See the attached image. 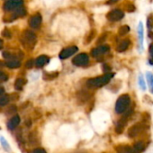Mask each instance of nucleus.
Returning a JSON list of instances; mask_svg holds the SVG:
<instances>
[{"mask_svg":"<svg viewBox=\"0 0 153 153\" xmlns=\"http://www.w3.org/2000/svg\"><path fill=\"white\" fill-rule=\"evenodd\" d=\"M113 76H114V73L108 72L104 76H97V78L88 79L87 82V85L90 88H101V87L106 85L107 83H109V81L113 79Z\"/></svg>","mask_w":153,"mask_h":153,"instance_id":"obj_1","label":"nucleus"},{"mask_svg":"<svg viewBox=\"0 0 153 153\" xmlns=\"http://www.w3.org/2000/svg\"><path fill=\"white\" fill-rule=\"evenodd\" d=\"M131 104V97L128 95H123L121 96L115 104V112L117 114H123L126 112L129 105Z\"/></svg>","mask_w":153,"mask_h":153,"instance_id":"obj_2","label":"nucleus"},{"mask_svg":"<svg viewBox=\"0 0 153 153\" xmlns=\"http://www.w3.org/2000/svg\"><path fill=\"white\" fill-rule=\"evenodd\" d=\"M37 37L35 33L32 31H25L22 35V42L24 45L27 48H33L36 43Z\"/></svg>","mask_w":153,"mask_h":153,"instance_id":"obj_3","label":"nucleus"},{"mask_svg":"<svg viewBox=\"0 0 153 153\" xmlns=\"http://www.w3.org/2000/svg\"><path fill=\"white\" fill-rule=\"evenodd\" d=\"M147 126L145 123H137L135 124H133L131 127L129 128L128 130V136L130 138H135L139 135H140L145 130H146Z\"/></svg>","mask_w":153,"mask_h":153,"instance_id":"obj_4","label":"nucleus"},{"mask_svg":"<svg viewBox=\"0 0 153 153\" xmlns=\"http://www.w3.org/2000/svg\"><path fill=\"white\" fill-rule=\"evenodd\" d=\"M89 62V57L87 53H80L73 58L72 63L76 67H84L87 66Z\"/></svg>","mask_w":153,"mask_h":153,"instance_id":"obj_5","label":"nucleus"},{"mask_svg":"<svg viewBox=\"0 0 153 153\" xmlns=\"http://www.w3.org/2000/svg\"><path fill=\"white\" fill-rule=\"evenodd\" d=\"M132 114V110H129L118 122H117V123H116V126H115V131H116V133H118V134H121L123 131V130H124V128H125V126H126V124H127V123H128V118H129V116L131 115Z\"/></svg>","mask_w":153,"mask_h":153,"instance_id":"obj_6","label":"nucleus"},{"mask_svg":"<svg viewBox=\"0 0 153 153\" xmlns=\"http://www.w3.org/2000/svg\"><path fill=\"white\" fill-rule=\"evenodd\" d=\"M23 4H24L23 0H8V1H7L4 4L3 7H4V10L7 12H12V11L16 10L18 7H22Z\"/></svg>","mask_w":153,"mask_h":153,"instance_id":"obj_7","label":"nucleus"},{"mask_svg":"<svg viewBox=\"0 0 153 153\" xmlns=\"http://www.w3.org/2000/svg\"><path fill=\"white\" fill-rule=\"evenodd\" d=\"M78 51H79V49H78V47H76V46L68 47V48H66V49L61 51V52L59 53V59H66L71 57L73 54H75Z\"/></svg>","mask_w":153,"mask_h":153,"instance_id":"obj_8","label":"nucleus"},{"mask_svg":"<svg viewBox=\"0 0 153 153\" xmlns=\"http://www.w3.org/2000/svg\"><path fill=\"white\" fill-rule=\"evenodd\" d=\"M124 16V14L122 10H119V9H115V10H113L111 11L110 13H108L107 15V19L111 22H116V21H119L121 19H123Z\"/></svg>","mask_w":153,"mask_h":153,"instance_id":"obj_9","label":"nucleus"},{"mask_svg":"<svg viewBox=\"0 0 153 153\" xmlns=\"http://www.w3.org/2000/svg\"><path fill=\"white\" fill-rule=\"evenodd\" d=\"M110 50V47L107 46V45H102V46H99L96 49H94L92 51V56L95 57V58H97V57H100L104 54H105L107 51H109Z\"/></svg>","mask_w":153,"mask_h":153,"instance_id":"obj_10","label":"nucleus"},{"mask_svg":"<svg viewBox=\"0 0 153 153\" xmlns=\"http://www.w3.org/2000/svg\"><path fill=\"white\" fill-rule=\"evenodd\" d=\"M41 24H42V16H41V15H39V14H37V15L32 16V17L30 18V20H29V25H30L32 28H33V29L39 28L40 25H41Z\"/></svg>","mask_w":153,"mask_h":153,"instance_id":"obj_11","label":"nucleus"},{"mask_svg":"<svg viewBox=\"0 0 153 153\" xmlns=\"http://www.w3.org/2000/svg\"><path fill=\"white\" fill-rule=\"evenodd\" d=\"M20 123V116L19 115H15L12 117L8 123H7V127L9 130H15Z\"/></svg>","mask_w":153,"mask_h":153,"instance_id":"obj_12","label":"nucleus"},{"mask_svg":"<svg viewBox=\"0 0 153 153\" xmlns=\"http://www.w3.org/2000/svg\"><path fill=\"white\" fill-rule=\"evenodd\" d=\"M49 60H50L49 57H47L46 55H42V56H40V57H38V58L36 59V60H35V65H36V67H38V68H42V67H43L44 65H46V64L49 62Z\"/></svg>","mask_w":153,"mask_h":153,"instance_id":"obj_13","label":"nucleus"},{"mask_svg":"<svg viewBox=\"0 0 153 153\" xmlns=\"http://www.w3.org/2000/svg\"><path fill=\"white\" fill-rule=\"evenodd\" d=\"M130 44H131V42L129 40H123V41H122L117 45L116 51H118V52H123V51H125L128 49V47L130 46Z\"/></svg>","mask_w":153,"mask_h":153,"instance_id":"obj_14","label":"nucleus"},{"mask_svg":"<svg viewBox=\"0 0 153 153\" xmlns=\"http://www.w3.org/2000/svg\"><path fill=\"white\" fill-rule=\"evenodd\" d=\"M145 149V144L142 140L136 142L133 147H132V151L133 153H140Z\"/></svg>","mask_w":153,"mask_h":153,"instance_id":"obj_15","label":"nucleus"},{"mask_svg":"<svg viewBox=\"0 0 153 153\" xmlns=\"http://www.w3.org/2000/svg\"><path fill=\"white\" fill-rule=\"evenodd\" d=\"M138 38H139L140 49H142V44H143V25H142V23H140L139 26H138Z\"/></svg>","mask_w":153,"mask_h":153,"instance_id":"obj_16","label":"nucleus"},{"mask_svg":"<svg viewBox=\"0 0 153 153\" xmlns=\"http://www.w3.org/2000/svg\"><path fill=\"white\" fill-rule=\"evenodd\" d=\"M6 66L9 68H17L21 66V62L17 59H9L6 62Z\"/></svg>","mask_w":153,"mask_h":153,"instance_id":"obj_17","label":"nucleus"},{"mask_svg":"<svg viewBox=\"0 0 153 153\" xmlns=\"http://www.w3.org/2000/svg\"><path fill=\"white\" fill-rule=\"evenodd\" d=\"M25 14H26V11H25V7L22 6V7H18L16 10H15V15H14V16H15L16 18V17H22V16H25Z\"/></svg>","mask_w":153,"mask_h":153,"instance_id":"obj_18","label":"nucleus"},{"mask_svg":"<svg viewBox=\"0 0 153 153\" xmlns=\"http://www.w3.org/2000/svg\"><path fill=\"white\" fill-rule=\"evenodd\" d=\"M26 83V80L24 79H17L16 83H15V88L16 90H22L23 87L25 85Z\"/></svg>","mask_w":153,"mask_h":153,"instance_id":"obj_19","label":"nucleus"},{"mask_svg":"<svg viewBox=\"0 0 153 153\" xmlns=\"http://www.w3.org/2000/svg\"><path fill=\"white\" fill-rule=\"evenodd\" d=\"M146 78H147V80H148V84H149L150 92L153 93V74L150 73V72H148L147 75H146Z\"/></svg>","mask_w":153,"mask_h":153,"instance_id":"obj_20","label":"nucleus"},{"mask_svg":"<svg viewBox=\"0 0 153 153\" xmlns=\"http://www.w3.org/2000/svg\"><path fill=\"white\" fill-rule=\"evenodd\" d=\"M10 101L9 96L8 95H3L2 97H0V106H5L7 105Z\"/></svg>","mask_w":153,"mask_h":153,"instance_id":"obj_21","label":"nucleus"},{"mask_svg":"<svg viewBox=\"0 0 153 153\" xmlns=\"http://www.w3.org/2000/svg\"><path fill=\"white\" fill-rule=\"evenodd\" d=\"M129 31H130L129 26H127V25H123V26H122V27L119 29V34H120V35H125L126 33H129Z\"/></svg>","mask_w":153,"mask_h":153,"instance_id":"obj_22","label":"nucleus"},{"mask_svg":"<svg viewBox=\"0 0 153 153\" xmlns=\"http://www.w3.org/2000/svg\"><path fill=\"white\" fill-rule=\"evenodd\" d=\"M8 79V75L3 71H0V83L6 82Z\"/></svg>","mask_w":153,"mask_h":153,"instance_id":"obj_23","label":"nucleus"},{"mask_svg":"<svg viewBox=\"0 0 153 153\" xmlns=\"http://www.w3.org/2000/svg\"><path fill=\"white\" fill-rule=\"evenodd\" d=\"M139 85H140V88L142 90H145L146 89L145 80L143 79V76L141 75H140V76H139Z\"/></svg>","mask_w":153,"mask_h":153,"instance_id":"obj_24","label":"nucleus"},{"mask_svg":"<svg viewBox=\"0 0 153 153\" xmlns=\"http://www.w3.org/2000/svg\"><path fill=\"white\" fill-rule=\"evenodd\" d=\"M148 27L149 28H153V15H151L149 18H148Z\"/></svg>","mask_w":153,"mask_h":153,"instance_id":"obj_25","label":"nucleus"},{"mask_svg":"<svg viewBox=\"0 0 153 153\" xmlns=\"http://www.w3.org/2000/svg\"><path fill=\"white\" fill-rule=\"evenodd\" d=\"M149 56H150L149 62H150V64L153 65V45L150 46V48H149Z\"/></svg>","mask_w":153,"mask_h":153,"instance_id":"obj_26","label":"nucleus"},{"mask_svg":"<svg viewBox=\"0 0 153 153\" xmlns=\"http://www.w3.org/2000/svg\"><path fill=\"white\" fill-rule=\"evenodd\" d=\"M32 153H47V152L45 151V149H42V148H37V149H33Z\"/></svg>","mask_w":153,"mask_h":153,"instance_id":"obj_27","label":"nucleus"},{"mask_svg":"<svg viewBox=\"0 0 153 153\" xmlns=\"http://www.w3.org/2000/svg\"><path fill=\"white\" fill-rule=\"evenodd\" d=\"M33 59H29L28 61H26V63H25L26 68H33Z\"/></svg>","mask_w":153,"mask_h":153,"instance_id":"obj_28","label":"nucleus"},{"mask_svg":"<svg viewBox=\"0 0 153 153\" xmlns=\"http://www.w3.org/2000/svg\"><path fill=\"white\" fill-rule=\"evenodd\" d=\"M2 34H3L5 37H7V38H10V37H11V34H10V33L8 32V30H5V31L2 33Z\"/></svg>","mask_w":153,"mask_h":153,"instance_id":"obj_29","label":"nucleus"},{"mask_svg":"<svg viewBox=\"0 0 153 153\" xmlns=\"http://www.w3.org/2000/svg\"><path fill=\"white\" fill-rule=\"evenodd\" d=\"M0 140H1V141H2V144H3V146L5 147V145L7 146V149H8V148H9V146L7 145V143L6 142V140H4V138H0Z\"/></svg>","mask_w":153,"mask_h":153,"instance_id":"obj_30","label":"nucleus"},{"mask_svg":"<svg viewBox=\"0 0 153 153\" xmlns=\"http://www.w3.org/2000/svg\"><path fill=\"white\" fill-rule=\"evenodd\" d=\"M109 70H110V68L107 67V65H105V66H104V71H105V73H108Z\"/></svg>","mask_w":153,"mask_h":153,"instance_id":"obj_31","label":"nucleus"},{"mask_svg":"<svg viewBox=\"0 0 153 153\" xmlns=\"http://www.w3.org/2000/svg\"><path fill=\"white\" fill-rule=\"evenodd\" d=\"M117 1H118V0H109V1H108V4H109V5H112V4L116 3Z\"/></svg>","mask_w":153,"mask_h":153,"instance_id":"obj_32","label":"nucleus"},{"mask_svg":"<svg viewBox=\"0 0 153 153\" xmlns=\"http://www.w3.org/2000/svg\"><path fill=\"white\" fill-rule=\"evenodd\" d=\"M4 88H1V87H0V96H2L3 94H4Z\"/></svg>","mask_w":153,"mask_h":153,"instance_id":"obj_33","label":"nucleus"},{"mask_svg":"<svg viewBox=\"0 0 153 153\" xmlns=\"http://www.w3.org/2000/svg\"><path fill=\"white\" fill-rule=\"evenodd\" d=\"M2 47H3V41L0 39V50L2 49Z\"/></svg>","mask_w":153,"mask_h":153,"instance_id":"obj_34","label":"nucleus"},{"mask_svg":"<svg viewBox=\"0 0 153 153\" xmlns=\"http://www.w3.org/2000/svg\"><path fill=\"white\" fill-rule=\"evenodd\" d=\"M4 66V63L3 62H1V61H0V68H1V67H3Z\"/></svg>","mask_w":153,"mask_h":153,"instance_id":"obj_35","label":"nucleus"}]
</instances>
